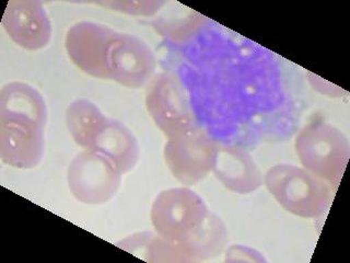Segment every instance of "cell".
I'll list each match as a JSON object with an SVG mask.
<instances>
[{
  "instance_id": "12",
  "label": "cell",
  "mask_w": 350,
  "mask_h": 263,
  "mask_svg": "<svg viewBox=\"0 0 350 263\" xmlns=\"http://www.w3.org/2000/svg\"><path fill=\"white\" fill-rule=\"evenodd\" d=\"M91 151L109 158L122 175L131 173L139 160V144L131 129L115 118H107Z\"/></svg>"
},
{
  "instance_id": "11",
  "label": "cell",
  "mask_w": 350,
  "mask_h": 263,
  "mask_svg": "<svg viewBox=\"0 0 350 263\" xmlns=\"http://www.w3.org/2000/svg\"><path fill=\"white\" fill-rule=\"evenodd\" d=\"M211 173L229 191L250 195L260 189L264 177L254 158L243 148L217 144Z\"/></svg>"
},
{
  "instance_id": "8",
  "label": "cell",
  "mask_w": 350,
  "mask_h": 263,
  "mask_svg": "<svg viewBox=\"0 0 350 263\" xmlns=\"http://www.w3.org/2000/svg\"><path fill=\"white\" fill-rule=\"evenodd\" d=\"M116 31L91 21H80L66 33L65 49L75 65L89 76L109 80V52Z\"/></svg>"
},
{
  "instance_id": "7",
  "label": "cell",
  "mask_w": 350,
  "mask_h": 263,
  "mask_svg": "<svg viewBox=\"0 0 350 263\" xmlns=\"http://www.w3.org/2000/svg\"><path fill=\"white\" fill-rule=\"evenodd\" d=\"M109 80L131 89L147 86L157 68V58L144 40L116 31L109 47Z\"/></svg>"
},
{
  "instance_id": "16",
  "label": "cell",
  "mask_w": 350,
  "mask_h": 263,
  "mask_svg": "<svg viewBox=\"0 0 350 263\" xmlns=\"http://www.w3.org/2000/svg\"><path fill=\"white\" fill-rule=\"evenodd\" d=\"M228 242L226 225L216 214L209 212L204 224L182 246L191 262L208 260L221 253Z\"/></svg>"
},
{
  "instance_id": "6",
  "label": "cell",
  "mask_w": 350,
  "mask_h": 263,
  "mask_svg": "<svg viewBox=\"0 0 350 263\" xmlns=\"http://www.w3.org/2000/svg\"><path fill=\"white\" fill-rule=\"evenodd\" d=\"M217 144L205 132L195 129L169 138L163 156L167 169L178 182L195 186L211 173Z\"/></svg>"
},
{
  "instance_id": "13",
  "label": "cell",
  "mask_w": 350,
  "mask_h": 263,
  "mask_svg": "<svg viewBox=\"0 0 350 263\" xmlns=\"http://www.w3.org/2000/svg\"><path fill=\"white\" fill-rule=\"evenodd\" d=\"M0 116H22L45 126L46 103L32 86L25 82H9L0 91Z\"/></svg>"
},
{
  "instance_id": "2",
  "label": "cell",
  "mask_w": 350,
  "mask_h": 263,
  "mask_svg": "<svg viewBox=\"0 0 350 263\" xmlns=\"http://www.w3.org/2000/svg\"><path fill=\"white\" fill-rule=\"evenodd\" d=\"M295 149L304 169L328 184H338L350 158L346 135L332 124L313 122L295 136Z\"/></svg>"
},
{
  "instance_id": "9",
  "label": "cell",
  "mask_w": 350,
  "mask_h": 263,
  "mask_svg": "<svg viewBox=\"0 0 350 263\" xmlns=\"http://www.w3.org/2000/svg\"><path fill=\"white\" fill-rule=\"evenodd\" d=\"M44 127L22 116H0V158L18 169L38 167L44 155Z\"/></svg>"
},
{
  "instance_id": "3",
  "label": "cell",
  "mask_w": 350,
  "mask_h": 263,
  "mask_svg": "<svg viewBox=\"0 0 350 263\" xmlns=\"http://www.w3.org/2000/svg\"><path fill=\"white\" fill-rule=\"evenodd\" d=\"M206 203L189 188H172L157 195L151 206L154 233L175 244L189 240L209 214Z\"/></svg>"
},
{
  "instance_id": "15",
  "label": "cell",
  "mask_w": 350,
  "mask_h": 263,
  "mask_svg": "<svg viewBox=\"0 0 350 263\" xmlns=\"http://www.w3.org/2000/svg\"><path fill=\"white\" fill-rule=\"evenodd\" d=\"M118 246L148 262H191L182 246L158 234L139 233L118 242Z\"/></svg>"
},
{
  "instance_id": "14",
  "label": "cell",
  "mask_w": 350,
  "mask_h": 263,
  "mask_svg": "<svg viewBox=\"0 0 350 263\" xmlns=\"http://www.w3.org/2000/svg\"><path fill=\"white\" fill-rule=\"evenodd\" d=\"M107 118L93 102L78 99L66 110V125L77 145L91 151Z\"/></svg>"
},
{
  "instance_id": "1",
  "label": "cell",
  "mask_w": 350,
  "mask_h": 263,
  "mask_svg": "<svg viewBox=\"0 0 350 263\" xmlns=\"http://www.w3.org/2000/svg\"><path fill=\"white\" fill-rule=\"evenodd\" d=\"M264 184L284 211L302 218H317L332 202L327 182L295 164H275L264 175Z\"/></svg>"
},
{
  "instance_id": "4",
  "label": "cell",
  "mask_w": 350,
  "mask_h": 263,
  "mask_svg": "<svg viewBox=\"0 0 350 263\" xmlns=\"http://www.w3.org/2000/svg\"><path fill=\"white\" fill-rule=\"evenodd\" d=\"M146 108L167 138L197 129L189 93L183 82L172 73L157 75L148 84Z\"/></svg>"
},
{
  "instance_id": "10",
  "label": "cell",
  "mask_w": 350,
  "mask_h": 263,
  "mask_svg": "<svg viewBox=\"0 0 350 263\" xmlns=\"http://www.w3.org/2000/svg\"><path fill=\"white\" fill-rule=\"evenodd\" d=\"M3 27L9 38L27 51H38L52 38V23L43 5L36 0H12L7 3Z\"/></svg>"
},
{
  "instance_id": "5",
  "label": "cell",
  "mask_w": 350,
  "mask_h": 263,
  "mask_svg": "<svg viewBox=\"0 0 350 263\" xmlns=\"http://www.w3.org/2000/svg\"><path fill=\"white\" fill-rule=\"evenodd\" d=\"M122 175L104 155L85 149L69 164L67 184L77 201L87 205H101L118 195Z\"/></svg>"
},
{
  "instance_id": "17",
  "label": "cell",
  "mask_w": 350,
  "mask_h": 263,
  "mask_svg": "<svg viewBox=\"0 0 350 263\" xmlns=\"http://www.w3.org/2000/svg\"><path fill=\"white\" fill-rule=\"evenodd\" d=\"M96 5L116 11L120 14L135 16H150L156 14L165 5L160 0H111V1H96Z\"/></svg>"
},
{
  "instance_id": "19",
  "label": "cell",
  "mask_w": 350,
  "mask_h": 263,
  "mask_svg": "<svg viewBox=\"0 0 350 263\" xmlns=\"http://www.w3.org/2000/svg\"><path fill=\"white\" fill-rule=\"evenodd\" d=\"M308 77H309V82L314 89L322 92L323 95H328L332 97H338L342 95V91L339 89L338 87L328 88L327 85H329V82H325L324 79H321L317 75L311 74L308 73Z\"/></svg>"
},
{
  "instance_id": "18",
  "label": "cell",
  "mask_w": 350,
  "mask_h": 263,
  "mask_svg": "<svg viewBox=\"0 0 350 263\" xmlns=\"http://www.w3.org/2000/svg\"><path fill=\"white\" fill-rule=\"evenodd\" d=\"M226 261L227 262H266V259L260 252L242 246V245H233L228 248L226 252Z\"/></svg>"
}]
</instances>
